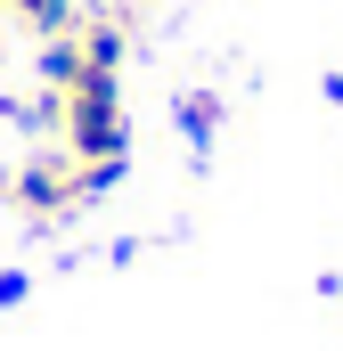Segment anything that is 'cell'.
Listing matches in <instances>:
<instances>
[{"mask_svg":"<svg viewBox=\"0 0 343 351\" xmlns=\"http://www.w3.org/2000/svg\"><path fill=\"white\" fill-rule=\"evenodd\" d=\"M58 139H66V156L74 164H106V172H123V147H131V123H123V82H115V66H90L58 90Z\"/></svg>","mask_w":343,"mask_h":351,"instance_id":"cell-1","label":"cell"},{"mask_svg":"<svg viewBox=\"0 0 343 351\" xmlns=\"http://www.w3.org/2000/svg\"><path fill=\"white\" fill-rule=\"evenodd\" d=\"M123 172H106V164H74L66 147H49V156H33L25 172L8 180V196H16V213H33V221H66V213H82L90 196H106Z\"/></svg>","mask_w":343,"mask_h":351,"instance_id":"cell-2","label":"cell"},{"mask_svg":"<svg viewBox=\"0 0 343 351\" xmlns=\"http://www.w3.org/2000/svg\"><path fill=\"white\" fill-rule=\"evenodd\" d=\"M180 131L204 147V139L221 131V98H213V90H188V98H180Z\"/></svg>","mask_w":343,"mask_h":351,"instance_id":"cell-3","label":"cell"},{"mask_svg":"<svg viewBox=\"0 0 343 351\" xmlns=\"http://www.w3.org/2000/svg\"><path fill=\"white\" fill-rule=\"evenodd\" d=\"M327 98H335V106H343V74H335V82H327Z\"/></svg>","mask_w":343,"mask_h":351,"instance_id":"cell-4","label":"cell"}]
</instances>
